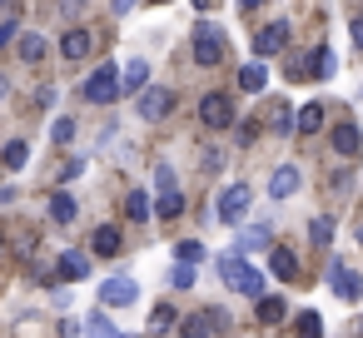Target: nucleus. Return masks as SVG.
<instances>
[{"label":"nucleus","instance_id":"obj_45","mask_svg":"<svg viewBox=\"0 0 363 338\" xmlns=\"http://www.w3.org/2000/svg\"><path fill=\"white\" fill-rule=\"evenodd\" d=\"M358 244H363V234H358Z\"/></svg>","mask_w":363,"mask_h":338},{"label":"nucleus","instance_id":"obj_34","mask_svg":"<svg viewBox=\"0 0 363 338\" xmlns=\"http://www.w3.org/2000/svg\"><path fill=\"white\" fill-rule=\"evenodd\" d=\"M199 259H204V249H199L194 239H184V244H179V264H199Z\"/></svg>","mask_w":363,"mask_h":338},{"label":"nucleus","instance_id":"obj_14","mask_svg":"<svg viewBox=\"0 0 363 338\" xmlns=\"http://www.w3.org/2000/svg\"><path fill=\"white\" fill-rule=\"evenodd\" d=\"M358 150H363L358 125H348V120H343V125H333V154H338V159H353Z\"/></svg>","mask_w":363,"mask_h":338},{"label":"nucleus","instance_id":"obj_35","mask_svg":"<svg viewBox=\"0 0 363 338\" xmlns=\"http://www.w3.org/2000/svg\"><path fill=\"white\" fill-rule=\"evenodd\" d=\"M110 11H115V16H130V11H135V0H110Z\"/></svg>","mask_w":363,"mask_h":338},{"label":"nucleus","instance_id":"obj_15","mask_svg":"<svg viewBox=\"0 0 363 338\" xmlns=\"http://www.w3.org/2000/svg\"><path fill=\"white\" fill-rule=\"evenodd\" d=\"M55 278H70V283L90 278V259H85L80 249H65V254H60V264H55Z\"/></svg>","mask_w":363,"mask_h":338},{"label":"nucleus","instance_id":"obj_5","mask_svg":"<svg viewBox=\"0 0 363 338\" xmlns=\"http://www.w3.org/2000/svg\"><path fill=\"white\" fill-rule=\"evenodd\" d=\"M135 298H140V283H135L130 274H115V278L100 283V303H105V308H125V303H135Z\"/></svg>","mask_w":363,"mask_h":338},{"label":"nucleus","instance_id":"obj_33","mask_svg":"<svg viewBox=\"0 0 363 338\" xmlns=\"http://www.w3.org/2000/svg\"><path fill=\"white\" fill-rule=\"evenodd\" d=\"M179 313H169V308H155V318H150V333H169V323H174Z\"/></svg>","mask_w":363,"mask_h":338},{"label":"nucleus","instance_id":"obj_39","mask_svg":"<svg viewBox=\"0 0 363 338\" xmlns=\"http://www.w3.org/2000/svg\"><path fill=\"white\" fill-rule=\"evenodd\" d=\"M189 6H194V11H209V6H214V0H189Z\"/></svg>","mask_w":363,"mask_h":338},{"label":"nucleus","instance_id":"obj_4","mask_svg":"<svg viewBox=\"0 0 363 338\" xmlns=\"http://www.w3.org/2000/svg\"><path fill=\"white\" fill-rule=\"evenodd\" d=\"M85 100L90 105H115L120 100V70L115 65H95V75L85 80Z\"/></svg>","mask_w":363,"mask_h":338},{"label":"nucleus","instance_id":"obj_9","mask_svg":"<svg viewBox=\"0 0 363 338\" xmlns=\"http://www.w3.org/2000/svg\"><path fill=\"white\" fill-rule=\"evenodd\" d=\"M244 209H249V184H229V189L219 194V209H214V214H219L224 224H239Z\"/></svg>","mask_w":363,"mask_h":338},{"label":"nucleus","instance_id":"obj_21","mask_svg":"<svg viewBox=\"0 0 363 338\" xmlns=\"http://www.w3.org/2000/svg\"><path fill=\"white\" fill-rule=\"evenodd\" d=\"M294 130H298V135H318V130H323V105H303L298 120H294Z\"/></svg>","mask_w":363,"mask_h":338},{"label":"nucleus","instance_id":"obj_44","mask_svg":"<svg viewBox=\"0 0 363 338\" xmlns=\"http://www.w3.org/2000/svg\"><path fill=\"white\" fill-rule=\"evenodd\" d=\"M0 6H11V0H0Z\"/></svg>","mask_w":363,"mask_h":338},{"label":"nucleus","instance_id":"obj_12","mask_svg":"<svg viewBox=\"0 0 363 338\" xmlns=\"http://www.w3.org/2000/svg\"><path fill=\"white\" fill-rule=\"evenodd\" d=\"M90 50H95V35H90V30L75 26V30L60 35V55H65V60H90Z\"/></svg>","mask_w":363,"mask_h":338},{"label":"nucleus","instance_id":"obj_41","mask_svg":"<svg viewBox=\"0 0 363 338\" xmlns=\"http://www.w3.org/2000/svg\"><path fill=\"white\" fill-rule=\"evenodd\" d=\"M6 90H11V85H6V75H0V100H6Z\"/></svg>","mask_w":363,"mask_h":338},{"label":"nucleus","instance_id":"obj_24","mask_svg":"<svg viewBox=\"0 0 363 338\" xmlns=\"http://www.w3.org/2000/svg\"><path fill=\"white\" fill-rule=\"evenodd\" d=\"M26 159H30V145L26 140H11L6 150H0V164H6V169H26Z\"/></svg>","mask_w":363,"mask_h":338},{"label":"nucleus","instance_id":"obj_26","mask_svg":"<svg viewBox=\"0 0 363 338\" xmlns=\"http://www.w3.org/2000/svg\"><path fill=\"white\" fill-rule=\"evenodd\" d=\"M308 239L313 244H333V214H313L308 219Z\"/></svg>","mask_w":363,"mask_h":338},{"label":"nucleus","instance_id":"obj_8","mask_svg":"<svg viewBox=\"0 0 363 338\" xmlns=\"http://www.w3.org/2000/svg\"><path fill=\"white\" fill-rule=\"evenodd\" d=\"M224 318H229V313H219V308H204V313H189V318L179 323V333H184V338H214V333L224 328Z\"/></svg>","mask_w":363,"mask_h":338},{"label":"nucleus","instance_id":"obj_11","mask_svg":"<svg viewBox=\"0 0 363 338\" xmlns=\"http://www.w3.org/2000/svg\"><path fill=\"white\" fill-rule=\"evenodd\" d=\"M328 288H333L338 298H348V303H358V298H363V278H358L353 269H343V264H333V269H328Z\"/></svg>","mask_w":363,"mask_h":338},{"label":"nucleus","instance_id":"obj_10","mask_svg":"<svg viewBox=\"0 0 363 338\" xmlns=\"http://www.w3.org/2000/svg\"><path fill=\"white\" fill-rule=\"evenodd\" d=\"M284 40H289V21H274V26H264V30L254 35V55H259V60H269V55H279V50H284Z\"/></svg>","mask_w":363,"mask_h":338},{"label":"nucleus","instance_id":"obj_29","mask_svg":"<svg viewBox=\"0 0 363 338\" xmlns=\"http://www.w3.org/2000/svg\"><path fill=\"white\" fill-rule=\"evenodd\" d=\"M50 140H55V145H70V140H75V120H70V115H60V120L50 125Z\"/></svg>","mask_w":363,"mask_h":338},{"label":"nucleus","instance_id":"obj_42","mask_svg":"<svg viewBox=\"0 0 363 338\" xmlns=\"http://www.w3.org/2000/svg\"><path fill=\"white\" fill-rule=\"evenodd\" d=\"M150 6H164V0H150Z\"/></svg>","mask_w":363,"mask_h":338},{"label":"nucleus","instance_id":"obj_16","mask_svg":"<svg viewBox=\"0 0 363 338\" xmlns=\"http://www.w3.org/2000/svg\"><path fill=\"white\" fill-rule=\"evenodd\" d=\"M120 75H125V80H120V95H135V90L150 85V60H130Z\"/></svg>","mask_w":363,"mask_h":338},{"label":"nucleus","instance_id":"obj_40","mask_svg":"<svg viewBox=\"0 0 363 338\" xmlns=\"http://www.w3.org/2000/svg\"><path fill=\"white\" fill-rule=\"evenodd\" d=\"M239 6H244V11H254V6H264V0H239Z\"/></svg>","mask_w":363,"mask_h":338},{"label":"nucleus","instance_id":"obj_36","mask_svg":"<svg viewBox=\"0 0 363 338\" xmlns=\"http://www.w3.org/2000/svg\"><path fill=\"white\" fill-rule=\"evenodd\" d=\"M16 40V21H6V26H0V45H11Z\"/></svg>","mask_w":363,"mask_h":338},{"label":"nucleus","instance_id":"obj_31","mask_svg":"<svg viewBox=\"0 0 363 338\" xmlns=\"http://www.w3.org/2000/svg\"><path fill=\"white\" fill-rule=\"evenodd\" d=\"M259 318H264V323H279V318H284V298H269V293H264V298H259Z\"/></svg>","mask_w":363,"mask_h":338},{"label":"nucleus","instance_id":"obj_27","mask_svg":"<svg viewBox=\"0 0 363 338\" xmlns=\"http://www.w3.org/2000/svg\"><path fill=\"white\" fill-rule=\"evenodd\" d=\"M333 75H338V55L333 50H318L313 55V80H333Z\"/></svg>","mask_w":363,"mask_h":338},{"label":"nucleus","instance_id":"obj_28","mask_svg":"<svg viewBox=\"0 0 363 338\" xmlns=\"http://www.w3.org/2000/svg\"><path fill=\"white\" fill-rule=\"evenodd\" d=\"M85 333H90V338H125V333H120V328H115L105 313H95V318L85 323Z\"/></svg>","mask_w":363,"mask_h":338},{"label":"nucleus","instance_id":"obj_6","mask_svg":"<svg viewBox=\"0 0 363 338\" xmlns=\"http://www.w3.org/2000/svg\"><path fill=\"white\" fill-rule=\"evenodd\" d=\"M169 110H174V90H164V85L140 90V120H164Z\"/></svg>","mask_w":363,"mask_h":338},{"label":"nucleus","instance_id":"obj_13","mask_svg":"<svg viewBox=\"0 0 363 338\" xmlns=\"http://www.w3.org/2000/svg\"><path fill=\"white\" fill-rule=\"evenodd\" d=\"M298 184H303V174H298L294 164H279V169H274V179H269V199H294V194H298Z\"/></svg>","mask_w":363,"mask_h":338},{"label":"nucleus","instance_id":"obj_30","mask_svg":"<svg viewBox=\"0 0 363 338\" xmlns=\"http://www.w3.org/2000/svg\"><path fill=\"white\" fill-rule=\"evenodd\" d=\"M169 283H174V288H194V283H199V278H194V264H174V269H169Z\"/></svg>","mask_w":363,"mask_h":338},{"label":"nucleus","instance_id":"obj_23","mask_svg":"<svg viewBox=\"0 0 363 338\" xmlns=\"http://www.w3.org/2000/svg\"><path fill=\"white\" fill-rule=\"evenodd\" d=\"M269 269H274V278H294V274H298V254H294V249H274Z\"/></svg>","mask_w":363,"mask_h":338},{"label":"nucleus","instance_id":"obj_1","mask_svg":"<svg viewBox=\"0 0 363 338\" xmlns=\"http://www.w3.org/2000/svg\"><path fill=\"white\" fill-rule=\"evenodd\" d=\"M214 264H219V274H224V283H229L234 293H244V298H264V274H259L254 264H244L239 254H219Z\"/></svg>","mask_w":363,"mask_h":338},{"label":"nucleus","instance_id":"obj_25","mask_svg":"<svg viewBox=\"0 0 363 338\" xmlns=\"http://www.w3.org/2000/svg\"><path fill=\"white\" fill-rule=\"evenodd\" d=\"M95 254H105V259L120 254V229H115V224H100V229H95Z\"/></svg>","mask_w":363,"mask_h":338},{"label":"nucleus","instance_id":"obj_38","mask_svg":"<svg viewBox=\"0 0 363 338\" xmlns=\"http://www.w3.org/2000/svg\"><path fill=\"white\" fill-rule=\"evenodd\" d=\"M353 40H358V45H363V16H358V21H353Z\"/></svg>","mask_w":363,"mask_h":338},{"label":"nucleus","instance_id":"obj_2","mask_svg":"<svg viewBox=\"0 0 363 338\" xmlns=\"http://www.w3.org/2000/svg\"><path fill=\"white\" fill-rule=\"evenodd\" d=\"M155 214L160 219H174V214H184V189H179V179H174V169L169 164H155Z\"/></svg>","mask_w":363,"mask_h":338},{"label":"nucleus","instance_id":"obj_19","mask_svg":"<svg viewBox=\"0 0 363 338\" xmlns=\"http://www.w3.org/2000/svg\"><path fill=\"white\" fill-rule=\"evenodd\" d=\"M125 214H130L135 224H145V219L155 214V204H150V194H145V189H130V194H125Z\"/></svg>","mask_w":363,"mask_h":338},{"label":"nucleus","instance_id":"obj_7","mask_svg":"<svg viewBox=\"0 0 363 338\" xmlns=\"http://www.w3.org/2000/svg\"><path fill=\"white\" fill-rule=\"evenodd\" d=\"M199 120H204L209 130H229V125H234V100H229V95H204V100H199Z\"/></svg>","mask_w":363,"mask_h":338},{"label":"nucleus","instance_id":"obj_37","mask_svg":"<svg viewBox=\"0 0 363 338\" xmlns=\"http://www.w3.org/2000/svg\"><path fill=\"white\" fill-rule=\"evenodd\" d=\"M60 11L65 16H80V0H60Z\"/></svg>","mask_w":363,"mask_h":338},{"label":"nucleus","instance_id":"obj_32","mask_svg":"<svg viewBox=\"0 0 363 338\" xmlns=\"http://www.w3.org/2000/svg\"><path fill=\"white\" fill-rule=\"evenodd\" d=\"M298 333H303V338H318V333H323V318H318L313 308H303V313H298Z\"/></svg>","mask_w":363,"mask_h":338},{"label":"nucleus","instance_id":"obj_22","mask_svg":"<svg viewBox=\"0 0 363 338\" xmlns=\"http://www.w3.org/2000/svg\"><path fill=\"white\" fill-rule=\"evenodd\" d=\"M75 214H80V209H75V194L60 189V194L50 199V219H55V224H75Z\"/></svg>","mask_w":363,"mask_h":338},{"label":"nucleus","instance_id":"obj_17","mask_svg":"<svg viewBox=\"0 0 363 338\" xmlns=\"http://www.w3.org/2000/svg\"><path fill=\"white\" fill-rule=\"evenodd\" d=\"M269 85V70H264V60H249L244 70H239V90H249V95H259Z\"/></svg>","mask_w":363,"mask_h":338},{"label":"nucleus","instance_id":"obj_20","mask_svg":"<svg viewBox=\"0 0 363 338\" xmlns=\"http://www.w3.org/2000/svg\"><path fill=\"white\" fill-rule=\"evenodd\" d=\"M264 244H269V224H254V229H244V234H239L234 254L244 259V254H254V249H264Z\"/></svg>","mask_w":363,"mask_h":338},{"label":"nucleus","instance_id":"obj_18","mask_svg":"<svg viewBox=\"0 0 363 338\" xmlns=\"http://www.w3.org/2000/svg\"><path fill=\"white\" fill-rule=\"evenodd\" d=\"M45 50H50V45H45V35H35V30H26V35H21V60H26V65H40V60H45Z\"/></svg>","mask_w":363,"mask_h":338},{"label":"nucleus","instance_id":"obj_43","mask_svg":"<svg viewBox=\"0 0 363 338\" xmlns=\"http://www.w3.org/2000/svg\"><path fill=\"white\" fill-rule=\"evenodd\" d=\"M358 333H363V318H358Z\"/></svg>","mask_w":363,"mask_h":338},{"label":"nucleus","instance_id":"obj_3","mask_svg":"<svg viewBox=\"0 0 363 338\" xmlns=\"http://www.w3.org/2000/svg\"><path fill=\"white\" fill-rule=\"evenodd\" d=\"M224 60V30L219 26H209V21H199L194 26V65H219Z\"/></svg>","mask_w":363,"mask_h":338}]
</instances>
